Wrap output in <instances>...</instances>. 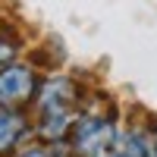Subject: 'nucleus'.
Listing matches in <instances>:
<instances>
[{
    "label": "nucleus",
    "instance_id": "nucleus-7",
    "mask_svg": "<svg viewBox=\"0 0 157 157\" xmlns=\"http://www.w3.org/2000/svg\"><path fill=\"white\" fill-rule=\"evenodd\" d=\"M19 157H54V148H50L47 141H44V145H32L29 151H22Z\"/></svg>",
    "mask_w": 157,
    "mask_h": 157
},
{
    "label": "nucleus",
    "instance_id": "nucleus-3",
    "mask_svg": "<svg viewBox=\"0 0 157 157\" xmlns=\"http://www.w3.org/2000/svg\"><path fill=\"white\" fill-rule=\"evenodd\" d=\"M38 78L29 66L10 63L6 69H0V107H22L38 94Z\"/></svg>",
    "mask_w": 157,
    "mask_h": 157
},
{
    "label": "nucleus",
    "instance_id": "nucleus-2",
    "mask_svg": "<svg viewBox=\"0 0 157 157\" xmlns=\"http://www.w3.org/2000/svg\"><path fill=\"white\" fill-rule=\"evenodd\" d=\"M69 148L75 157H104L120 138V129L113 126V120L98 113H85L75 116V123L69 129Z\"/></svg>",
    "mask_w": 157,
    "mask_h": 157
},
{
    "label": "nucleus",
    "instance_id": "nucleus-1",
    "mask_svg": "<svg viewBox=\"0 0 157 157\" xmlns=\"http://www.w3.org/2000/svg\"><path fill=\"white\" fill-rule=\"evenodd\" d=\"M75 88L69 78H47L38 91V135L47 145H57L69 135V129L75 123Z\"/></svg>",
    "mask_w": 157,
    "mask_h": 157
},
{
    "label": "nucleus",
    "instance_id": "nucleus-5",
    "mask_svg": "<svg viewBox=\"0 0 157 157\" xmlns=\"http://www.w3.org/2000/svg\"><path fill=\"white\" fill-rule=\"evenodd\" d=\"M104 157H148V138L141 135V132H135V129L120 132L116 145L104 154Z\"/></svg>",
    "mask_w": 157,
    "mask_h": 157
},
{
    "label": "nucleus",
    "instance_id": "nucleus-8",
    "mask_svg": "<svg viewBox=\"0 0 157 157\" xmlns=\"http://www.w3.org/2000/svg\"><path fill=\"white\" fill-rule=\"evenodd\" d=\"M148 157H157V132L148 135Z\"/></svg>",
    "mask_w": 157,
    "mask_h": 157
},
{
    "label": "nucleus",
    "instance_id": "nucleus-4",
    "mask_svg": "<svg viewBox=\"0 0 157 157\" xmlns=\"http://www.w3.org/2000/svg\"><path fill=\"white\" fill-rule=\"evenodd\" d=\"M29 135V120L16 107H0V157H10Z\"/></svg>",
    "mask_w": 157,
    "mask_h": 157
},
{
    "label": "nucleus",
    "instance_id": "nucleus-6",
    "mask_svg": "<svg viewBox=\"0 0 157 157\" xmlns=\"http://www.w3.org/2000/svg\"><path fill=\"white\" fill-rule=\"evenodd\" d=\"M13 57H16V47H13L10 41H3V38H0V69H6L10 63H13Z\"/></svg>",
    "mask_w": 157,
    "mask_h": 157
}]
</instances>
